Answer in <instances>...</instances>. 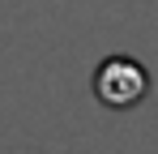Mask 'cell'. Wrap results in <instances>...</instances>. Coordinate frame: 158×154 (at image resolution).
Instances as JSON below:
<instances>
[{
  "instance_id": "6da1fadb",
  "label": "cell",
  "mask_w": 158,
  "mask_h": 154,
  "mask_svg": "<svg viewBox=\"0 0 158 154\" xmlns=\"http://www.w3.org/2000/svg\"><path fill=\"white\" fill-rule=\"evenodd\" d=\"M94 94L103 107H137L150 94V73L145 64H137L132 56H111L94 69Z\"/></svg>"
}]
</instances>
